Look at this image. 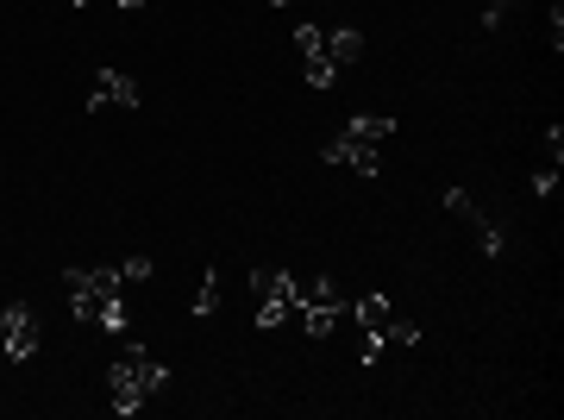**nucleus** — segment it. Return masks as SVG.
<instances>
[{"label":"nucleus","instance_id":"nucleus-21","mask_svg":"<svg viewBox=\"0 0 564 420\" xmlns=\"http://www.w3.org/2000/svg\"><path fill=\"white\" fill-rule=\"evenodd\" d=\"M546 26H552V51H564V7H558V0H552V19H546Z\"/></svg>","mask_w":564,"mask_h":420},{"label":"nucleus","instance_id":"nucleus-18","mask_svg":"<svg viewBox=\"0 0 564 420\" xmlns=\"http://www.w3.org/2000/svg\"><path fill=\"white\" fill-rule=\"evenodd\" d=\"M502 19H508V0H483V26L502 32Z\"/></svg>","mask_w":564,"mask_h":420},{"label":"nucleus","instance_id":"nucleus-6","mask_svg":"<svg viewBox=\"0 0 564 420\" xmlns=\"http://www.w3.org/2000/svg\"><path fill=\"white\" fill-rule=\"evenodd\" d=\"M320 157H326V163H351L358 176H376V170H383V163H376V145H358V138H345V132H339Z\"/></svg>","mask_w":564,"mask_h":420},{"label":"nucleus","instance_id":"nucleus-3","mask_svg":"<svg viewBox=\"0 0 564 420\" xmlns=\"http://www.w3.org/2000/svg\"><path fill=\"white\" fill-rule=\"evenodd\" d=\"M251 301H257V326H282L295 308H301V276H289V270H264V264H251Z\"/></svg>","mask_w":564,"mask_h":420},{"label":"nucleus","instance_id":"nucleus-17","mask_svg":"<svg viewBox=\"0 0 564 420\" xmlns=\"http://www.w3.org/2000/svg\"><path fill=\"white\" fill-rule=\"evenodd\" d=\"M445 214H458V220H470V214H477V201H470L464 189H445Z\"/></svg>","mask_w":564,"mask_h":420},{"label":"nucleus","instance_id":"nucleus-1","mask_svg":"<svg viewBox=\"0 0 564 420\" xmlns=\"http://www.w3.org/2000/svg\"><path fill=\"white\" fill-rule=\"evenodd\" d=\"M63 289H69V314H76L82 326H101V333H126V276L120 264H76L63 270Z\"/></svg>","mask_w":564,"mask_h":420},{"label":"nucleus","instance_id":"nucleus-23","mask_svg":"<svg viewBox=\"0 0 564 420\" xmlns=\"http://www.w3.org/2000/svg\"><path fill=\"white\" fill-rule=\"evenodd\" d=\"M63 7H76V13H82V7H88V0H63Z\"/></svg>","mask_w":564,"mask_h":420},{"label":"nucleus","instance_id":"nucleus-24","mask_svg":"<svg viewBox=\"0 0 564 420\" xmlns=\"http://www.w3.org/2000/svg\"><path fill=\"white\" fill-rule=\"evenodd\" d=\"M270 7H289V0H270Z\"/></svg>","mask_w":564,"mask_h":420},{"label":"nucleus","instance_id":"nucleus-4","mask_svg":"<svg viewBox=\"0 0 564 420\" xmlns=\"http://www.w3.org/2000/svg\"><path fill=\"white\" fill-rule=\"evenodd\" d=\"M0 358H13V364L38 358V320H32L26 301H7V308H0Z\"/></svg>","mask_w":564,"mask_h":420},{"label":"nucleus","instance_id":"nucleus-20","mask_svg":"<svg viewBox=\"0 0 564 420\" xmlns=\"http://www.w3.org/2000/svg\"><path fill=\"white\" fill-rule=\"evenodd\" d=\"M120 276H126V283H145V276H151V258H126Z\"/></svg>","mask_w":564,"mask_h":420},{"label":"nucleus","instance_id":"nucleus-19","mask_svg":"<svg viewBox=\"0 0 564 420\" xmlns=\"http://www.w3.org/2000/svg\"><path fill=\"white\" fill-rule=\"evenodd\" d=\"M533 195H558V163L552 170H533Z\"/></svg>","mask_w":564,"mask_h":420},{"label":"nucleus","instance_id":"nucleus-8","mask_svg":"<svg viewBox=\"0 0 564 420\" xmlns=\"http://www.w3.org/2000/svg\"><path fill=\"white\" fill-rule=\"evenodd\" d=\"M351 314H358L364 339H376V326L389 320V295H383V289H370V295H358V301H351ZM376 345H383V339H376Z\"/></svg>","mask_w":564,"mask_h":420},{"label":"nucleus","instance_id":"nucleus-7","mask_svg":"<svg viewBox=\"0 0 564 420\" xmlns=\"http://www.w3.org/2000/svg\"><path fill=\"white\" fill-rule=\"evenodd\" d=\"M395 113H351L345 120V138H358V145H383V138H395Z\"/></svg>","mask_w":564,"mask_h":420},{"label":"nucleus","instance_id":"nucleus-13","mask_svg":"<svg viewBox=\"0 0 564 420\" xmlns=\"http://www.w3.org/2000/svg\"><path fill=\"white\" fill-rule=\"evenodd\" d=\"M464 226H470V232H477V245H483V258H502V226H496V220H489V214H483V207H477V214H470Z\"/></svg>","mask_w":564,"mask_h":420},{"label":"nucleus","instance_id":"nucleus-14","mask_svg":"<svg viewBox=\"0 0 564 420\" xmlns=\"http://www.w3.org/2000/svg\"><path fill=\"white\" fill-rule=\"evenodd\" d=\"M301 76H308V88H333V76H339V63L326 57V51H314V57H301Z\"/></svg>","mask_w":564,"mask_h":420},{"label":"nucleus","instance_id":"nucleus-10","mask_svg":"<svg viewBox=\"0 0 564 420\" xmlns=\"http://www.w3.org/2000/svg\"><path fill=\"white\" fill-rule=\"evenodd\" d=\"M326 57H333V63H358L364 57V32H351V26L326 32Z\"/></svg>","mask_w":564,"mask_h":420},{"label":"nucleus","instance_id":"nucleus-9","mask_svg":"<svg viewBox=\"0 0 564 420\" xmlns=\"http://www.w3.org/2000/svg\"><path fill=\"white\" fill-rule=\"evenodd\" d=\"M301 326H308V339H333V326L345 320V308H314V301H301Z\"/></svg>","mask_w":564,"mask_h":420},{"label":"nucleus","instance_id":"nucleus-22","mask_svg":"<svg viewBox=\"0 0 564 420\" xmlns=\"http://www.w3.org/2000/svg\"><path fill=\"white\" fill-rule=\"evenodd\" d=\"M546 151H552V163L564 157V126H546Z\"/></svg>","mask_w":564,"mask_h":420},{"label":"nucleus","instance_id":"nucleus-15","mask_svg":"<svg viewBox=\"0 0 564 420\" xmlns=\"http://www.w3.org/2000/svg\"><path fill=\"white\" fill-rule=\"evenodd\" d=\"M376 339H383V352H389V345H420V326L414 320H383V326H376Z\"/></svg>","mask_w":564,"mask_h":420},{"label":"nucleus","instance_id":"nucleus-12","mask_svg":"<svg viewBox=\"0 0 564 420\" xmlns=\"http://www.w3.org/2000/svg\"><path fill=\"white\" fill-rule=\"evenodd\" d=\"M188 308H195V320H207V314L220 308V270H214V264L201 270V289H195V301H188Z\"/></svg>","mask_w":564,"mask_h":420},{"label":"nucleus","instance_id":"nucleus-11","mask_svg":"<svg viewBox=\"0 0 564 420\" xmlns=\"http://www.w3.org/2000/svg\"><path fill=\"white\" fill-rule=\"evenodd\" d=\"M301 301H314V308H351L333 276H308V283H301Z\"/></svg>","mask_w":564,"mask_h":420},{"label":"nucleus","instance_id":"nucleus-2","mask_svg":"<svg viewBox=\"0 0 564 420\" xmlns=\"http://www.w3.org/2000/svg\"><path fill=\"white\" fill-rule=\"evenodd\" d=\"M163 389H170V364H157L145 345H132V339H126V345H120V358L107 364V402H113V414L132 420V414L145 408L151 395H163Z\"/></svg>","mask_w":564,"mask_h":420},{"label":"nucleus","instance_id":"nucleus-5","mask_svg":"<svg viewBox=\"0 0 564 420\" xmlns=\"http://www.w3.org/2000/svg\"><path fill=\"white\" fill-rule=\"evenodd\" d=\"M101 107H120V113L138 107V82L126 76V69H94V101H88V113H101Z\"/></svg>","mask_w":564,"mask_h":420},{"label":"nucleus","instance_id":"nucleus-16","mask_svg":"<svg viewBox=\"0 0 564 420\" xmlns=\"http://www.w3.org/2000/svg\"><path fill=\"white\" fill-rule=\"evenodd\" d=\"M295 51H301V57L326 51V32H320V26H308V19H301V26H295Z\"/></svg>","mask_w":564,"mask_h":420}]
</instances>
